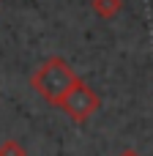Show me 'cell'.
Listing matches in <instances>:
<instances>
[{
	"label": "cell",
	"mask_w": 153,
	"mask_h": 156,
	"mask_svg": "<svg viewBox=\"0 0 153 156\" xmlns=\"http://www.w3.org/2000/svg\"><path fill=\"white\" fill-rule=\"evenodd\" d=\"M77 71L71 69V63H66V58L60 55H52V58H44V63L33 71L30 77V88L52 107H60V101L68 96V90L74 88L77 82Z\"/></svg>",
	"instance_id": "obj_1"
},
{
	"label": "cell",
	"mask_w": 153,
	"mask_h": 156,
	"mask_svg": "<svg viewBox=\"0 0 153 156\" xmlns=\"http://www.w3.org/2000/svg\"><path fill=\"white\" fill-rule=\"evenodd\" d=\"M60 110L74 121V123H85L90 121L99 110H101V96L82 80L74 82V88L68 90V96L60 101Z\"/></svg>",
	"instance_id": "obj_2"
},
{
	"label": "cell",
	"mask_w": 153,
	"mask_h": 156,
	"mask_svg": "<svg viewBox=\"0 0 153 156\" xmlns=\"http://www.w3.org/2000/svg\"><path fill=\"white\" fill-rule=\"evenodd\" d=\"M90 8H93L101 19H112V16L120 14L123 0H90Z\"/></svg>",
	"instance_id": "obj_3"
},
{
	"label": "cell",
	"mask_w": 153,
	"mask_h": 156,
	"mask_svg": "<svg viewBox=\"0 0 153 156\" xmlns=\"http://www.w3.org/2000/svg\"><path fill=\"white\" fill-rule=\"evenodd\" d=\"M0 156H27V151L16 140H3L0 143Z\"/></svg>",
	"instance_id": "obj_4"
},
{
	"label": "cell",
	"mask_w": 153,
	"mask_h": 156,
	"mask_svg": "<svg viewBox=\"0 0 153 156\" xmlns=\"http://www.w3.org/2000/svg\"><path fill=\"white\" fill-rule=\"evenodd\" d=\"M118 156H140V154H137V151H134V148H126V151H123V154H118Z\"/></svg>",
	"instance_id": "obj_5"
}]
</instances>
